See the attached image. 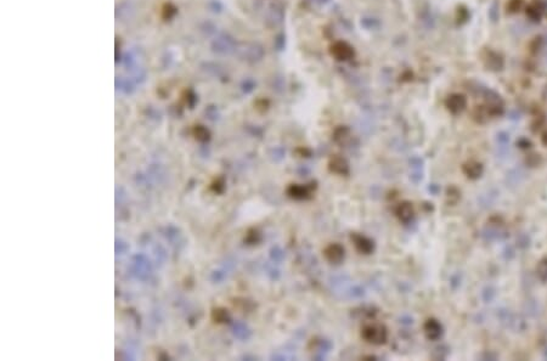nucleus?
<instances>
[{
	"label": "nucleus",
	"mask_w": 547,
	"mask_h": 361,
	"mask_svg": "<svg viewBox=\"0 0 547 361\" xmlns=\"http://www.w3.org/2000/svg\"><path fill=\"white\" fill-rule=\"evenodd\" d=\"M315 189V186H313V184H309V185H291L290 189H288V195H290V197L295 198V200H298V201H303V200H309V198H311V193H313V190Z\"/></svg>",
	"instance_id": "f03ea898"
},
{
	"label": "nucleus",
	"mask_w": 547,
	"mask_h": 361,
	"mask_svg": "<svg viewBox=\"0 0 547 361\" xmlns=\"http://www.w3.org/2000/svg\"><path fill=\"white\" fill-rule=\"evenodd\" d=\"M395 214L400 221H402V223H409V221L411 220L412 215H414V210H412L411 203L409 202L400 203L398 207H396Z\"/></svg>",
	"instance_id": "0eeeda50"
},
{
	"label": "nucleus",
	"mask_w": 547,
	"mask_h": 361,
	"mask_svg": "<svg viewBox=\"0 0 547 361\" xmlns=\"http://www.w3.org/2000/svg\"><path fill=\"white\" fill-rule=\"evenodd\" d=\"M361 337L366 342L371 343V344L381 345L384 344L387 342V339H388V331H387L386 326H383V325H367L361 331Z\"/></svg>",
	"instance_id": "f257e3e1"
},
{
	"label": "nucleus",
	"mask_w": 547,
	"mask_h": 361,
	"mask_svg": "<svg viewBox=\"0 0 547 361\" xmlns=\"http://www.w3.org/2000/svg\"><path fill=\"white\" fill-rule=\"evenodd\" d=\"M329 168L332 173L338 175H347L349 174V164H348L347 159L343 158L340 156H334L330 159Z\"/></svg>",
	"instance_id": "39448f33"
},
{
	"label": "nucleus",
	"mask_w": 547,
	"mask_h": 361,
	"mask_svg": "<svg viewBox=\"0 0 547 361\" xmlns=\"http://www.w3.org/2000/svg\"><path fill=\"white\" fill-rule=\"evenodd\" d=\"M425 333L428 339H438L442 336V325L435 320H428L425 325Z\"/></svg>",
	"instance_id": "423d86ee"
},
{
	"label": "nucleus",
	"mask_w": 547,
	"mask_h": 361,
	"mask_svg": "<svg viewBox=\"0 0 547 361\" xmlns=\"http://www.w3.org/2000/svg\"><path fill=\"white\" fill-rule=\"evenodd\" d=\"M464 172L469 178H477L481 175L482 167L478 163H469L464 166Z\"/></svg>",
	"instance_id": "6e6552de"
},
{
	"label": "nucleus",
	"mask_w": 547,
	"mask_h": 361,
	"mask_svg": "<svg viewBox=\"0 0 547 361\" xmlns=\"http://www.w3.org/2000/svg\"><path fill=\"white\" fill-rule=\"evenodd\" d=\"M352 241L354 242V246L357 247V249L360 253H364V254H370L372 253L373 248H375V244H373V242L371 241L370 239H367V237L365 236H361V235L359 234H354L352 235Z\"/></svg>",
	"instance_id": "20e7f679"
},
{
	"label": "nucleus",
	"mask_w": 547,
	"mask_h": 361,
	"mask_svg": "<svg viewBox=\"0 0 547 361\" xmlns=\"http://www.w3.org/2000/svg\"><path fill=\"white\" fill-rule=\"evenodd\" d=\"M449 108L453 111H461L464 106V100L462 99V96H456L454 97V99L450 100V104H449Z\"/></svg>",
	"instance_id": "1a4fd4ad"
},
{
	"label": "nucleus",
	"mask_w": 547,
	"mask_h": 361,
	"mask_svg": "<svg viewBox=\"0 0 547 361\" xmlns=\"http://www.w3.org/2000/svg\"><path fill=\"white\" fill-rule=\"evenodd\" d=\"M324 255L332 264H339L344 259V248L339 243H332L325 248Z\"/></svg>",
	"instance_id": "7ed1b4c3"
}]
</instances>
